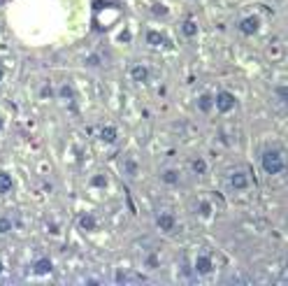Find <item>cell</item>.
I'll return each mask as SVG.
<instances>
[{
    "label": "cell",
    "instance_id": "obj_6",
    "mask_svg": "<svg viewBox=\"0 0 288 286\" xmlns=\"http://www.w3.org/2000/svg\"><path fill=\"white\" fill-rule=\"evenodd\" d=\"M193 270L198 272V275H209L214 270V263H212V258L207 254H200V256H195V263H193Z\"/></svg>",
    "mask_w": 288,
    "mask_h": 286
},
{
    "label": "cell",
    "instance_id": "obj_3",
    "mask_svg": "<svg viewBox=\"0 0 288 286\" xmlns=\"http://www.w3.org/2000/svg\"><path fill=\"white\" fill-rule=\"evenodd\" d=\"M228 184H230V189L244 191V189H249V175H246L244 170H235V172L228 175Z\"/></svg>",
    "mask_w": 288,
    "mask_h": 286
},
{
    "label": "cell",
    "instance_id": "obj_24",
    "mask_svg": "<svg viewBox=\"0 0 288 286\" xmlns=\"http://www.w3.org/2000/svg\"><path fill=\"white\" fill-rule=\"evenodd\" d=\"M147 265H149V268H158V258H156V256H149V258H147Z\"/></svg>",
    "mask_w": 288,
    "mask_h": 286
},
{
    "label": "cell",
    "instance_id": "obj_13",
    "mask_svg": "<svg viewBox=\"0 0 288 286\" xmlns=\"http://www.w3.org/2000/svg\"><path fill=\"white\" fill-rule=\"evenodd\" d=\"M147 44H151V47H163V44H168V40H165V35L158 31H149L147 33Z\"/></svg>",
    "mask_w": 288,
    "mask_h": 286
},
{
    "label": "cell",
    "instance_id": "obj_26",
    "mask_svg": "<svg viewBox=\"0 0 288 286\" xmlns=\"http://www.w3.org/2000/svg\"><path fill=\"white\" fill-rule=\"evenodd\" d=\"M2 128H5V119L0 117V130H2Z\"/></svg>",
    "mask_w": 288,
    "mask_h": 286
},
{
    "label": "cell",
    "instance_id": "obj_22",
    "mask_svg": "<svg viewBox=\"0 0 288 286\" xmlns=\"http://www.w3.org/2000/svg\"><path fill=\"white\" fill-rule=\"evenodd\" d=\"M200 214H203V216H209V214H212V205L207 200L200 202Z\"/></svg>",
    "mask_w": 288,
    "mask_h": 286
},
{
    "label": "cell",
    "instance_id": "obj_12",
    "mask_svg": "<svg viewBox=\"0 0 288 286\" xmlns=\"http://www.w3.org/2000/svg\"><path fill=\"white\" fill-rule=\"evenodd\" d=\"M96 226H98V221L93 214H82V216H79V228H82V231L91 233V231H96Z\"/></svg>",
    "mask_w": 288,
    "mask_h": 286
},
{
    "label": "cell",
    "instance_id": "obj_23",
    "mask_svg": "<svg viewBox=\"0 0 288 286\" xmlns=\"http://www.w3.org/2000/svg\"><path fill=\"white\" fill-rule=\"evenodd\" d=\"M86 65H100V58H98V56H88V58H86Z\"/></svg>",
    "mask_w": 288,
    "mask_h": 286
},
{
    "label": "cell",
    "instance_id": "obj_25",
    "mask_svg": "<svg viewBox=\"0 0 288 286\" xmlns=\"http://www.w3.org/2000/svg\"><path fill=\"white\" fill-rule=\"evenodd\" d=\"M2 77H5V68L0 65V82H2Z\"/></svg>",
    "mask_w": 288,
    "mask_h": 286
},
{
    "label": "cell",
    "instance_id": "obj_20",
    "mask_svg": "<svg viewBox=\"0 0 288 286\" xmlns=\"http://www.w3.org/2000/svg\"><path fill=\"white\" fill-rule=\"evenodd\" d=\"M151 12H153L156 17H168V7H165V5H153Z\"/></svg>",
    "mask_w": 288,
    "mask_h": 286
},
{
    "label": "cell",
    "instance_id": "obj_9",
    "mask_svg": "<svg viewBox=\"0 0 288 286\" xmlns=\"http://www.w3.org/2000/svg\"><path fill=\"white\" fill-rule=\"evenodd\" d=\"M160 181L163 184H170V186H174V184H179V170H174V168H165V170H160Z\"/></svg>",
    "mask_w": 288,
    "mask_h": 286
},
{
    "label": "cell",
    "instance_id": "obj_15",
    "mask_svg": "<svg viewBox=\"0 0 288 286\" xmlns=\"http://www.w3.org/2000/svg\"><path fill=\"white\" fill-rule=\"evenodd\" d=\"M182 33L186 37H195V35H198V21H195V19H186V21L182 23Z\"/></svg>",
    "mask_w": 288,
    "mask_h": 286
},
{
    "label": "cell",
    "instance_id": "obj_17",
    "mask_svg": "<svg viewBox=\"0 0 288 286\" xmlns=\"http://www.w3.org/2000/svg\"><path fill=\"white\" fill-rule=\"evenodd\" d=\"M12 231V219L10 216H0V235H7Z\"/></svg>",
    "mask_w": 288,
    "mask_h": 286
},
{
    "label": "cell",
    "instance_id": "obj_10",
    "mask_svg": "<svg viewBox=\"0 0 288 286\" xmlns=\"http://www.w3.org/2000/svg\"><path fill=\"white\" fill-rule=\"evenodd\" d=\"M119 138V130L114 126H102L100 128V140L105 142V144H114Z\"/></svg>",
    "mask_w": 288,
    "mask_h": 286
},
{
    "label": "cell",
    "instance_id": "obj_8",
    "mask_svg": "<svg viewBox=\"0 0 288 286\" xmlns=\"http://www.w3.org/2000/svg\"><path fill=\"white\" fill-rule=\"evenodd\" d=\"M51 270H53V263L49 261V258H47V256L37 258V261L33 263V272H35V275H40V277H42V275H49Z\"/></svg>",
    "mask_w": 288,
    "mask_h": 286
},
{
    "label": "cell",
    "instance_id": "obj_4",
    "mask_svg": "<svg viewBox=\"0 0 288 286\" xmlns=\"http://www.w3.org/2000/svg\"><path fill=\"white\" fill-rule=\"evenodd\" d=\"M156 226H158L163 233H172L174 228H177V219H174V214L170 212H160L156 216Z\"/></svg>",
    "mask_w": 288,
    "mask_h": 286
},
{
    "label": "cell",
    "instance_id": "obj_5",
    "mask_svg": "<svg viewBox=\"0 0 288 286\" xmlns=\"http://www.w3.org/2000/svg\"><path fill=\"white\" fill-rule=\"evenodd\" d=\"M260 31V19L258 17H244L239 21V33L242 35H256Z\"/></svg>",
    "mask_w": 288,
    "mask_h": 286
},
{
    "label": "cell",
    "instance_id": "obj_18",
    "mask_svg": "<svg viewBox=\"0 0 288 286\" xmlns=\"http://www.w3.org/2000/svg\"><path fill=\"white\" fill-rule=\"evenodd\" d=\"M58 95H61L63 100H72V95H75V93H72V89H70L68 84H63V86H61V91H58Z\"/></svg>",
    "mask_w": 288,
    "mask_h": 286
},
{
    "label": "cell",
    "instance_id": "obj_1",
    "mask_svg": "<svg viewBox=\"0 0 288 286\" xmlns=\"http://www.w3.org/2000/svg\"><path fill=\"white\" fill-rule=\"evenodd\" d=\"M260 165H263V172H265V175H281L284 168H286L281 149H267V151H263Z\"/></svg>",
    "mask_w": 288,
    "mask_h": 286
},
{
    "label": "cell",
    "instance_id": "obj_2",
    "mask_svg": "<svg viewBox=\"0 0 288 286\" xmlns=\"http://www.w3.org/2000/svg\"><path fill=\"white\" fill-rule=\"evenodd\" d=\"M214 107H216V112L228 114V112H233L237 107V98L230 91H219V93L214 95Z\"/></svg>",
    "mask_w": 288,
    "mask_h": 286
},
{
    "label": "cell",
    "instance_id": "obj_27",
    "mask_svg": "<svg viewBox=\"0 0 288 286\" xmlns=\"http://www.w3.org/2000/svg\"><path fill=\"white\" fill-rule=\"evenodd\" d=\"M2 270H5V265H2V263H0V275H2Z\"/></svg>",
    "mask_w": 288,
    "mask_h": 286
},
{
    "label": "cell",
    "instance_id": "obj_14",
    "mask_svg": "<svg viewBox=\"0 0 288 286\" xmlns=\"http://www.w3.org/2000/svg\"><path fill=\"white\" fill-rule=\"evenodd\" d=\"M12 186H14V179H12V175H7V172H0V196L10 193Z\"/></svg>",
    "mask_w": 288,
    "mask_h": 286
},
{
    "label": "cell",
    "instance_id": "obj_19",
    "mask_svg": "<svg viewBox=\"0 0 288 286\" xmlns=\"http://www.w3.org/2000/svg\"><path fill=\"white\" fill-rule=\"evenodd\" d=\"M91 186H100V189L107 186V177H105V175H96V177L91 179Z\"/></svg>",
    "mask_w": 288,
    "mask_h": 286
},
{
    "label": "cell",
    "instance_id": "obj_21",
    "mask_svg": "<svg viewBox=\"0 0 288 286\" xmlns=\"http://www.w3.org/2000/svg\"><path fill=\"white\" fill-rule=\"evenodd\" d=\"M277 95H279V100H281V103H286V100H288V89L284 84L277 86Z\"/></svg>",
    "mask_w": 288,
    "mask_h": 286
},
{
    "label": "cell",
    "instance_id": "obj_16",
    "mask_svg": "<svg viewBox=\"0 0 288 286\" xmlns=\"http://www.w3.org/2000/svg\"><path fill=\"white\" fill-rule=\"evenodd\" d=\"M191 170L195 175H204V172H207V163H204L203 156H198V159L191 161Z\"/></svg>",
    "mask_w": 288,
    "mask_h": 286
},
{
    "label": "cell",
    "instance_id": "obj_7",
    "mask_svg": "<svg viewBox=\"0 0 288 286\" xmlns=\"http://www.w3.org/2000/svg\"><path fill=\"white\" fill-rule=\"evenodd\" d=\"M130 79L137 82V84H147V82H149V68L142 63L133 65V68H130Z\"/></svg>",
    "mask_w": 288,
    "mask_h": 286
},
{
    "label": "cell",
    "instance_id": "obj_11",
    "mask_svg": "<svg viewBox=\"0 0 288 286\" xmlns=\"http://www.w3.org/2000/svg\"><path fill=\"white\" fill-rule=\"evenodd\" d=\"M198 109H200L203 114H209L214 109V95H209V93L200 95V98H198Z\"/></svg>",
    "mask_w": 288,
    "mask_h": 286
}]
</instances>
